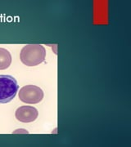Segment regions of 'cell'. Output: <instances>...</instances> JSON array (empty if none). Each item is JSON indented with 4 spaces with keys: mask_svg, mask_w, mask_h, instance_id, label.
Masks as SVG:
<instances>
[{
    "mask_svg": "<svg viewBox=\"0 0 131 147\" xmlns=\"http://www.w3.org/2000/svg\"><path fill=\"white\" fill-rule=\"evenodd\" d=\"M12 63V55L5 48L0 47V70L6 69Z\"/></svg>",
    "mask_w": 131,
    "mask_h": 147,
    "instance_id": "5",
    "label": "cell"
},
{
    "mask_svg": "<svg viewBox=\"0 0 131 147\" xmlns=\"http://www.w3.org/2000/svg\"><path fill=\"white\" fill-rule=\"evenodd\" d=\"M46 57L45 47L39 44H28L21 49L20 59L27 66H35L43 63Z\"/></svg>",
    "mask_w": 131,
    "mask_h": 147,
    "instance_id": "1",
    "label": "cell"
},
{
    "mask_svg": "<svg viewBox=\"0 0 131 147\" xmlns=\"http://www.w3.org/2000/svg\"><path fill=\"white\" fill-rule=\"evenodd\" d=\"M43 98V90L35 85H26L19 92V99L27 104H37Z\"/></svg>",
    "mask_w": 131,
    "mask_h": 147,
    "instance_id": "3",
    "label": "cell"
},
{
    "mask_svg": "<svg viewBox=\"0 0 131 147\" xmlns=\"http://www.w3.org/2000/svg\"><path fill=\"white\" fill-rule=\"evenodd\" d=\"M39 112L36 108L33 106L23 105L16 110L15 116L17 120L22 123H31L37 119Z\"/></svg>",
    "mask_w": 131,
    "mask_h": 147,
    "instance_id": "4",
    "label": "cell"
},
{
    "mask_svg": "<svg viewBox=\"0 0 131 147\" xmlns=\"http://www.w3.org/2000/svg\"><path fill=\"white\" fill-rule=\"evenodd\" d=\"M19 90L16 79L7 74H0V104L13 100Z\"/></svg>",
    "mask_w": 131,
    "mask_h": 147,
    "instance_id": "2",
    "label": "cell"
}]
</instances>
